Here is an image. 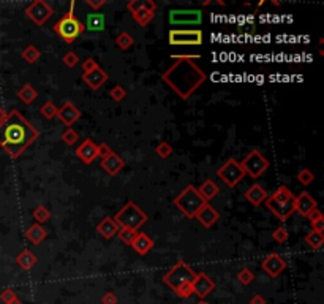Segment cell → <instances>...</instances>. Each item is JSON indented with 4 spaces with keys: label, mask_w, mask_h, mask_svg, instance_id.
Returning <instances> with one entry per match:
<instances>
[{
    "label": "cell",
    "mask_w": 324,
    "mask_h": 304,
    "mask_svg": "<svg viewBox=\"0 0 324 304\" xmlns=\"http://www.w3.org/2000/svg\"><path fill=\"white\" fill-rule=\"evenodd\" d=\"M38 136L40 132L30 125L16 110L10 111L5 122L0 124V146L13 159L19 157Z\"/></svg>",
    "instance_id": "1"
},
{
    "label": "cell",
    "mask_w": 324,
    "mask_h": 304,
    "mask_svg": "<svg viewBox=\"0 0 324 304\" xmlns=\"http://www.w3.org/2000/svg\"><path fill=\"white\" fill-rule=\"evenodd\" d=\"M161 78L180 98L188 100L204 84L207 74L193 60L177 59L176 64L163 71Z\"/></svg>",
    "instance_id": "2"
},
{
    "label": "cell",
    "mask_w": 324,
    "mask_h": 304,
    "mask_svg": "<svg viewBox=\"0 0 324 304\" xmlns=\"http://www.w3.org/2000/svg\"><path fill=\"white\" fill-rule=\"evenodd\" d=\"M264 203L267 209L274 212V216L282 222H285L294 212V196L286 186H280L275 193L267 196Z\"/></svg>",
    "instance_id": "3"
},
{
    "label": "cell",
    "mask_w": 324,
    "mask_h": 304,
    "mask_svg": "<svg viewBox=\"0 0 324 304\" xmlns=\"http://www.w3.org/2000/svg\"><path fill=\"white\" fill-rule=\"evenodd\" d=\"M174 205L187 219H195V216L206 205V201L198 193V189H195L193 186H187L174 198Z\"/></svg>",
    "instance_id": "4"
},
{
    "label": "cell",
    "mask_w": 324,
    "mask_h": 304,
    "mask_svg": "<svg viewBox=\"0 0 324 304\" xmlns=\"http://www.w3.org/2000/svg\"><path fill=\"white\" fill-rule=\"evenodd\" d=\"M113 220L119 225V228H128V230L136 232L147 220V216L144 211L140 209V206H136L133 201H128L114 216Z\"/></svg>",
    "instance_id": "5"
},
{
    "label": "cell",
    "mask_w": 324,
    "mask_h": 304,
    "mask_svg": "<svg viewBox=\"0 0 324 304\" xmlns=\"http://www.w3.org/2000/svg\"><path fill=\"white\" fill-rule=\"evenodd\" d=\"M196 277V272L190 268L188 263L185 262H177L171 269H169L166 274L163 276L165 284L173 288V290H177L180 285L185 284H192Z\"/></svg>",
    "instance_id": "6"
},
{
    "label": "cell",
    "mask_w": 324,
    "mask_h": 304,
    "mask_svg": "<svg viewBox=\"0 0 324 304\" xmlns=\"http://www.w3.org/2000/svg\"><path fill=\"white\" fill-rule=\"evenodd\" d=\"M84 30H86L84 24L74 16H68V14H65L64 18L54 24V32L59 34L60 38H64L65 43H73Z\"/></svg>",
    "instance_id": "7"
},
{
    "label": "cell",
    "mask_w": 324,
    "mask_h": 304,
    "mask_svg": "<svg viewBox=\"0 0 324 304\" xmlns=\"http://www.w3.org/2000/svg\"><path fill=\"white\" fill-rule=\"evenodd\" d=\"M168 41L173 46H199L204 41V35L199 29L192 30L173 29L168 34Z\"/></svg>",
    "instance_id": "8"
},
{
    "label": "cell",
    "mask_w": 324,
    "mask_h": 304,
    "mask_svg": "<svg viewBox=\"0 0 324 304\" xmlns=\"http://www.w3.org/2000/svg\"><path fill=\"white\" fill-rule=\"evenodd\" d=\"M240 166L244 168L245 174H249L250 178L256 179L267 171L269 160L261 154L259 150H250L249 154L244 157V160L240 162Z\"/></svg>",
    "instance_id": "9"
},
{
    "label": "cell",
    "mask_w": 324,
    "mask_h": 304,
    "mask_svg": "<svg viewBox=\"0 0 324 304\" xmlns=\"http://www.w3.org/2000/svg\"><path fill=\"white\" fill-rule=\"evenodd\" d=\"M217 176L231 189H234L239 182L245 178V171L240 166V162L236 159H228L217 170Z\"/></svg>",
    "instance_id": "10"
},
{
    "label": "cell",
    "mask_w": 324,
    "mask_h": 304,
    "mask_svg": "<svg viewBox=\"0 0 324 304\" xmlns=\"http://www.w3.org/2000/svg\"><path fill=\"white\" fill-rule=\"evenodd\" d=\"M169 22L171 26H199L203 22L201 10H171L169 11Z\"/></svg>",
    "instance_id": "11"
},
{
    "label": "cell",
    "mask_w": 324,
    "mask_h": 304,
    "mask_svg": "<svg viewBox=\"0 0 324 304\" xmlns=\"http://www.w3.org/2000/svg\"><path fill=\"white\" fill-rule=\"evenodd\" d=\"M54 14V10L49 4L43 2V0H35V2L30 4L25 8V16L34 21L37 26H44L46 21H48Z\"/></svg>",
    "instance_id": "12"
},
{
    "label": "cell",
    "mask_w": 324,
    "mask_h": 304,
    "mask_svg": "<svg viewBox=\"0 0 324 304\" xmlns=\"http://www.w3.org/2000/svg\"><path fill=\"white\" fill-rule=\"evenodd\" d=\"M192 287H193V295L204 299L207 295H210L215 290L217 285H215V282L206 274V272H199V274H196L195 281L192 282Z\"/></svg>",
    "instance_id": "13"
},
{
    "label": "cell",
    "mask_w": 324,
    "mask_h": 304,
    "mask_svg": "<svg viewBox=\"0 0 324 304\" xmlns=\"http://www.w3.org/2000/svg\"><path fill=\"white\" fill-rule=\"evenodd\" d=\"M261 266H263V269L267 272L271 277H279L282 272L286 269V263L282 260V257L277 255V254L267 255L263 260V263H261Z\"/></svg>",
    "instance_id": "14"
},
{
    "label": "cell",
    "mask_w": 324,
    "mask_h": 304,
    "mask_svg": "<svg viewBox=\"0 0 324 304\" xmlns=\"http://www.w3.org/2000/svg\"><path fill=\"white\" fill-rule=\"evenodd\" d=\"M57 117L64 122L67 127L71 129V125L81 117V111L76 108V106L71 102H65L64 105L57 108Z\"/></svg>",
    "instance_id": "15"
},
{
    "label": "cell",
    "mask_w": 324,
    "mask_h": 304,
    "mask_svg": "<svg viewBox=\"0 0 324 304\" xmlns=\"http://www.w3.org/2000/svg\"><path fill=\"white\" fill-rule=\"evenodd\" d=\"M315 209H316V200L308 192H302L298 198H294V211H298L301 216L307 217Z\"/></svg>",
    "instance_id": "16"
},
{
    "label": "cell",
    "mask_w": 324,
    "mask_h": 304,
    "mask_svg": "<svg viewBox=\"0 0 324 304\" xmlns=\"http://www.w3.org/2000/svg\"><path fill=\"white\" fill-rule=\"evenodd\" d=\"M76 156H78L79 160H83L84 163H92L97 157H98V149L97 144L92 141V140H84L83 144L78 146L76 149Z\"/></svg>",
    "instance_id": "17"
},
{
    "label": "cell",
    "mask_w": 324,
    "mask_h": 304,
    "mask_svg": "<svg viewBox=\"0 0 324 304\" xmlns=\"http://www.w3.org/2000/svg\"><path fill=\"white\" fill-rule=\"evenodd\" d=\"M195 217L199 220V223H201L204 228H210L217 223V220L220 219V214L217 209H213L209 203H206L201 209H199V212Z\"/></svg>",
    "instance_id": "18"
},
{
    "label": "cell",
    "mask_w": 324,
    "mask_h": 304,
    "mask_svg": "<svg viewBox=\"0 0 324 304\" xmlns=\"http://www.w3.org/2000/svg\"><path fill=\"white\" fill-rule=\"evenodd\" d=\"M244 196H245V200L249 203H252L253 206H259L267 200L269 193L264 187H261L259 184H253L249 190L244 193Z\"/></svg>",
    "instance_id": "19"
},
{
    "label": "cell",
    "mask_w": 324,
    "mask_h": 304,
    "mask_svg": "<svg viewBox=\"0 0 324 304\" xmlns=\"http://www.w3.org/2000/svg\"><path fill=\"white\" fill-rule=\"evenodd\" d=\"M106 26V18L104 14L100 11H94V13H89L86 16V30L89 32H103Z\"/></svg>",
    "instance_id": "20"
},
{
    "label": "cell",
    "mask_w": 324,
    "mask_h": 304,
    "mask_svg": "<svg viewBox=\"0 0 324 304\" xmlns=\"http://www.w3.org/2000/svg\"><path fill=\"white\" fill-rule=\"evenodd\" d=\"M83 80H84V83H86L90 89L97 90V89H100V87L107 81V73L98 67V68H95L94 71H90V73L84 74Z\"/></svg>",
    "instance_id": "21"
},
{
    "label": "cell",
    "mask_w": 324,
    "mask_h": 304,
    "mask_svg": "<svg viewBox=\"0 0 324 304\" xmlns=\"http://www.w3.org/2000/svg\"><path fill=\"white\" fill-rule=\"evenodd\" d=\"M101 166L110 176H116L123 168V166H125V162H123L117 154H114V152H113L111 156L101 159Z\"/></svg>",
    "instance_id": "22"
},
{
    "label": "cell",
    "mask_w": 324,
    "mask_h": 304,
    "mask_svg": "<svg viewBox=\"0 0 324 304\" xmlns=\"http://www.w3.org/2000/svg\"><path fill=\"white\" fill-rule=\"evenodd\" d=\"M131 247L134 249L136 254L146 255V254H149L153 249V239L150 236H147L146 233H138L134 241H133Z\"/></svg>",
    "instance_id": "23"
},
{
    "label": "cell",
    "mask_w": 324,
    "mask_h": 304,
    "mask_svg": "<svg viewBox=\"0 0 324 304\" xmlns=\"http://www.w3.org/2000/svg\"><path fill=\"white\" fill-rule=\"evenodd\" d=\"M46 236H48V232H46V228H43L40 223H34V225H30V226L27 228V232H25V238H27V241L32 242L34 246L41 244V242L46 239Z\"/></svg>",
    "instance_id": "24"
},
{
    "label": "cell",
    "mask_w": 324,
    "mask_h": 304,
    "mask_svg": "<svg viewBox=\"0 0 324 304\" xmlns=\"http://www.w3.org/2000/svg\"><path fill=\"white\" fill-rule=\"evenodd\" d=\"M97 232H98L103 238L111 239V238H114V236L117 235V232H119V225H117L113 219L104 217V219L97 225Z\"/></svg>",
    "instance_id": "25"
},
{
    "label": "cell",
    "mask_w": 324,
    "mask_h": 304,
    "mask_svg": "<svg viewBox=\"0 0 324 304\" xmlns=\"http://www.w3.org/2000/svg\"><path fill=\"white\" fill-rule=\"evenodd\" d=\"M219 192H220V187L215 184V182L212 181V179H207V181H204L203 184H201V187L198 189V193L203 196V200L207 203V201H210L212 198H215V196L219 195Z\"/></svg>",
    "instance_id": "26"
},
{
    "label": "cell",
    "mask_w": 324,
    "mask_h": 304,
    "mask_svg": "<svg viewBox=\"0 0 324 304\" xmlns=\"http://www.w3.org/2000/svg\"><path fill=\"white\" fill-rule=\"evenodd\" d=\"M37 257L30 252L29 249H24V250H21L19 254H18V257H16V265L18 266H21L24 271H29V269H32L35 265H37Z\"/></svg>",
    "instance_id": "27"
},
{
    "label": "cell",
    "mask_w": 324,
    "mask_h": 304,
    "mask_svg": "<svg viewBox=\"0 0 324 304\" xmlns=\"http://www.w3.org/2000/svg\"><path fill=\"white\" fill-rule=\"evenodd\" d=\"M18 98L24 103V105H30L34 103L38 98V92L37 89L32 84H24L19 90H18Z\"/></svg>",
    "instance_id": "28"
},
{
    "label": "cell",
    "mask_w": 324,
    "mask_h": 304,
    "mask_svg": "<svg viewBox=\"0 0 324 304\" xmlns=\"http://www.w3.org/2000/svg\"><path fill=\"white\" fill-rule=\"evenodd\" d=\"M305 242L308 247H312L313 250H319L324 244V236L321 233H316V232H310L307 236H305Z\"/></svg>",
    "instance_id": "29"
},
{
    "label": "cell",
    "mask_w": 324,
    "mask_h": 304,
    "mask_svg": "<svg viewBox=\"0 0 324 304\" xmlns=\"http://www.w3.org/2000/svg\"><path fill=\"white\" fill-rule=\"evenodd\" d=\"M131 16H133V19H134L138 24H140L141 27H146L147 24H150V21L153 19V16H155V13H150V11L141 8L140 11L133 13Z\"/></svg>",
    "instance_id": "30"
},
{
    "label": "cell",
    "mask_w": 324,
    "mask_h": 304,
    "mask_svg": "<svg viewBox=\"0 0 324 304\" xmlns=\"http://www.w3.org/2000/svg\"><path fill=\"white\" fill-rule=\"evenodd\" d=\"M40 57H41V51L37 46H34V44H30V46H27L22 51V59L27 64H35Z\"/></svg>",
    "instance_id": "31"
},
{
    "label": "cell",
    "mask_w": 324,
    "mask_h": 304,
    "mask_svg": "<svg viewBox=\"0 0 324 304\" xmlns=\"http://www.w3.org/2000/svg\"><path fill=\"white\" fill-rule=\"evenodd\" d=\"M133 43H134V38H133L128 32H122V34L116 38V46L120 48L122 51H125V49L131 48Z\"/></svg>",
    "instance_id": "32"
},
{
    "label": "cell",
    "mask_w": 324,
    "mask_h": 304,
    "mask_svg": "<svg viewBox=\"0 0 324 304\" xmlns=\"http://www.w3.org/2000/svg\"><path fill=\"white\" fill-rule=\"evenodd\" d=\"M136 232L134 230H128V228H119V232H117V238L123 242V244H127V246H131L133 244V241L136 238Z\"/></svg>",
    "instance_id": "33"
},
{
    "label": "cell",
    "mask_w": 324,
    "mask_h": 304,
    "mask_svg": "<svg viewBox=\"0 0 324 304\" xmlns=\"http://www.w3.org/2000/svg\"><path fill=\"white\" fill-rule=\"evenodd\" d=\"M40 113H41V116H43L44 119L51 120V119L57 117V106H56L52 102H46V103L41 106V108H40Z\"/></svg>",
    "instance_id": "34"
},
{
    "label": "cell",
    "mask_w": 324,
    "mask_h": 304,
    "mask_svg": "<svg viewBox=\"0 0 324 304\" xmlns=\"http://www.w3.org/2000/svg\"><path fill=\"white\" fill-rule=\"evenodd\" d=\"M34 217H35V220L41 225L43 222H48V220H49L51 212H49V209L46 208V206L40 205V206H37V208L34 209Z\"/></svg>",
    "instance_id": "35"
},
{
    "label": "cell",
    "mask_w": 324,
    "mask_h": 304,
    "mask_svg": "<svg viewBox=\"0 0 324 304\" xmlns=\"http://www.w3.org/2000/svg\"><path fill=\"white\" fill-rule=\"evenodd\" d=\"M237 279L242 285L247 287L255 281V274H253V271L249 269V268H240L239 272H237Z\"/></svg>",
    "instance_id": "36"
},
{
    "label": "cell",
    "mask_w": 324,
    "mask_h": 304,
    "mask_svg": "<svg viewBox=\"0 0 324 304\" xmlns=\"http://www.w3.org/2000/svg\"><path fill=\"white\" fill-rule=\"evenodd\" d=\"M62 140H64V143L67 146H74L79 140V135H78V132L73 130V129H67L64 133H62Z\"/></svg>",
    "instance_id": "37"
},
{
    "label": "cell",
    "mask_w": 324,
    "mask_h": 304,
    "mask_svg": "<svg viewBox=\"0 0 324 304\" xmlns=\"http://www.w3.org/2000/svg\"><path fill=\"white\" fill-rule=\"evenodd\" d=\"M298 181L301 182L302 186H310L312 182L315 181V174L310 171V170H307V168H302L299 173H298Z\"/></svg>",
    "instance_id": "38"
},
{
    "label": "cell",
    "mask_w": 324,
    "mask_h": 304,
    "mask_svg": "<svg viewBox=\"0 0 324 304\" xmlns=\"http://www.w3.org/2000/svg\"><path fill=\"white\" fill-rule=\"evenodd\" d=\"M155 152H157V156H158L160 159H168L169 156L173 154V146L169 144V143H166V141H163V143H160V144L155 147Z\"/></svg>",
    "instance_id": "39"
},
{
    "label": "cell",
    "mask_w": 324,
    "mask_h": 304,
    "mask_svg": "<svg viewBox=\"0 0 324 304\" xmlns=\"http://www.w3.org/2000/svg\"><path fill=\"white\" fill-rule=\"evenodd\" d=\"M62 62H64L68 68H74L76 65L79 64V57H78V54H76V53L70 51V53H67L64 57H62Z\"/></svg>",
    "instance_id": "40"
},
{
    "label": "cell",
    "mask_w": 324,
    "mask_h": 304,
    "mask_svg": "<svg viewBox=\"0 0 324 304\" xmlns=\"http://www.w3.org/2000/svg\"><path fill=\"white\" fill-rule=\"evenodd\" d=\"M272 239H274L275 242H279V244H283V242H286V241H288V232H286V228H283V226H279V228H277V230L272 233Z\"/></svg>",
    "instance_id": "41"
},
{
    "label": "cell",
    "mask_w": 324,
    "mask_h": 304,
    "mask_svg": "<svg viewBox=\"0 0 324 304\" xmlns=\"http://www.w3.org/2000/svg\"><path fill=\"white\" fill-rule=\"evenodd\" d=\"M111 98L114 100V102H122L123 98L127 97V90H125V87H122V86H114L113 89H111Z\"/></svg>",
    "instance_id": "42"
},
{
    "label": "cell",
    "mask_w": 324,
    "mask_h": 304,
    "mask_svg": "<svg viewBox=\"0 0 324 304\" xmlns=\"http://www.w3.org/2000/svg\"><path fill=\"white\" fill-rule=\"evenodd\" d=\"M176 293H177V296H180V298H190V296H193V287H192V284H185V285H180L177 290H174Z\"/></svg>",
    "instance_id": "43"
},
{
    "label": "cell",
    "mask_w": 324,
    "mask_h": 304,
    "mask_svg": "<svg viewBox=\"0 0 324 304\" xmlns=\"http://www.w3.org/2000/svg\"><path fill=\"white\" fill-rule=\"evenodd\" d=\"M14 298H18V295L13 288H5V290L0 293V301H2L4 304H10Z\"/></svg>",
    "instance_id": "44"
},
{
    "label": "cell",
    "mask_w": 324,
    "mask_h": 304,
    "mask_svg": "<svg viewBox=\"0 0 324 304\" xmlns=\"http://www.w3.org/2000/svg\"><path fill=\"white\" fill-rule=\"evenodd\" d=\"M81 68H83V73L87 74V73H90V71H94L95 68H98V64L95 62V59L89 57V59H86L84 62L81 64Z\"/></svg>",
    "instance_id": "45"
},
{
    "label": "cell",
    "mask_w": 324,
    "mask_h": 304,
    "mask_svg": "<svg viewBox=\"0 0 324 304\" xmlns=\"http://www.w3.org/2000/svg\"><path fill=\"white\" fill-rule=\"evenodd\" d=\"M97 149H98V156L101 157V159H104V157H107V156H111L113 154V149L107 146L106 143H101V144H98L97 146Z\"/></svg>",
    "instance_id": "46"
},
{
    "label": "cell",
    "mask_w": 324,
    "mask_h": 304,
    "mask_svg": "<svg viewBox=\"0 0 324 304\" xmlns=\"http://www.w3.org/2000/svg\"><path fill=\"white\" fill-rule=\"evenodd\" d=\"M143 8V2L141 0H130V2L127 4V10L133 14L136 11H140Z\"/></svg>",
    "instance_id": "47"
},
{
    "label": "cell",
    "mask_w": 324,
    "mask_h": 304,
    "mask_svg": "<svg viewBox=\"0 0 324 304\" xmlns=\"http://www.w3.org/2000/svg\"><path fill=\"white\" fill-rule=\"evenodd\" d=\"M101 304H117V296L113 292H106L101 296Z\"/></svg>",
    "instance_id": "48"
},
{
    "label": "cell",
    "mask_w": 324,
    "mask_h": 304,
    "mask_svg": "<svg viewBox=\"0 0 324 304\" xmlns=\"http://www.w3.org/2000/svg\"><path fill=\"white\" fill-rule=\"evenodd\" d=\"M312 228H313L312 232H316V233L322 235V232H324V217H319V219L313 220L312 222Z\"/></svg>",
    "instance_id": "49"
},
{
    "label": "cell",
    "mask_w": 324,
    "mask_h": 304,
    "mask_svg": "<svg viewBox=\"0 0 324 304\" xmlns=\"http://www.w3.org/2000/svg\"><path fill=\"white\" fill-rule=\"evenodd\" d=\"M143 8L150 11V13H155V8H157V4L152 2V0H144L143 2Z\"/></svg>",
    "instance_id": "50"
},
{
    "label": "cell",
    "mask_w": 324,
    "mask_h": 304,
    "mask_svg": "<svg viewBox=\"0 0 324 304\" xmlns=\"http://www.w3.org/2000/svg\"><path fill=\"white\" fill-rule=\"evenodd\" d=\"M250 304H266V298L261 296L258 293H255L252 298H250Z\"/></svg>",
    "instance_id": "51"
},
{
    "label": "cell",
    "mask_w": 324,
    "mask_h": 304,
    "mask_svg": "<svg viewBox=\"0 0 324 304\" xmlns=\"http://www.w3.org/2000/svg\"><path fill=\"white\" fill-rule=\"evenodd\" d=\"M86 4H87L89 7H92L94 10H97V11H98V10H100V8H101L106 2H104V0H100V2H94V0H87Z\"/></svg>",
    "instance_id": "52"
},
{
    "label": "cell",
    "mask_w": 324,
    "mask_h": 304,
    "mask_svg": "<svg viewBox=\"0 0 324 304\" xmlns=\"http://www.w3.org/2000/svg\"><path fill=\"white\" fill-rule=\"evenodd\" d=\"M319 217H322V214L318 211V209H315V211H312L310 214L307 216V219L310 220V222H313V220H316V219H319Z\"/></svg>",
    "instance_id": "53"
},
{
    "label": "cell",
    "mask_w": 324,
    "mask_h": 304,
    "mask_svg": "<svg viewBox=\"0 0 324 304\" xmlns=\"http://www.w3.org/2000/svg\"><path fill=\"white\" fill-rule=\"evenodd\" d=\"M8 117V113L2 108V106H0V124L2 122H5V119Z\"/></svg>",
    "instance_id": "54"
},
{
    "label": "cell",
    "mask_w": 324,
    "mask_h": 304,
    "mask_svg": "<svg viewBox=\"0 0 324 304\" xmlns=\"http://www.w3.org/2000/svg\"><path fill=\"white\" fill-rule=\"evenodd\" d=\"M10 304H22V301H21L19 298H14V299H13V301H11Z\"/></svg>",
    "instance_id": "55"
},
{
    "label": "cell",
    "mask_w": 324,
    "mask_h": 304,
    "mask_svg": "<svg viewBox=\"0 0 324 304\" xmlns=\"http://www.w3.org/2000/svg\"><path fill=\"white\" fill-rule=\"evenodd\" d=\"M203 5H204V7H207V5H212V0H206V2H203Z\"/></svg>",
    "instance_id": "56"
},
{
    "label": "cell",
    "mask_w": 324,
    "mask_h": 304,
    "mask_svg": "<svg viewBox=\"0 0 324 304\" xmlns=\"http://www.w3.org/2000/svg\"><path fill=\"white\" fill-rule=\"evenodd\" d=\"M198 304H207V302H206V301H199Z\"/></svg>",
    "instance_id": "57"
}]
</instances>
